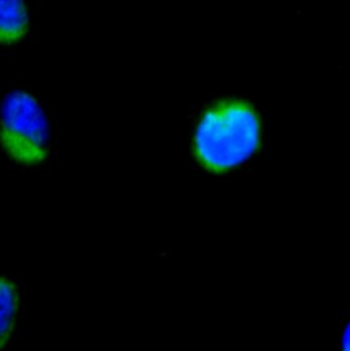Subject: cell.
<instances>
[{
  "label": "cell",
  "instance_id": "4",
  "mask_svg": "<svg viewBox=\"0 0 350 351\" xmlns=\"http://www.w3.org/2000/svg\"><path fill=\"white\" fill-rule=\"evenodd\" d=\"M21 293L14 280L0 276V351L8 345L19 313Z\"/></svg>",
  "mask_w": 350,
  "mask_h": 351
},
{
  "label": "cell",
  "instance_id": "3",
  "mask_svg": "<svg viewBox=\"0 0 350 351\" xmlns=\"http://www.w3.org/2000/svg\"><path fill=\"white\" fill-rule=\"evenodd\" d=\"M29 32L25 0H0V45L19 43Z\"/></svg>",
  "mask_w": 350,
  "mask_h": 351
},
{
  "label": "cell",
  "instance_id": "2",
  "mask_svg": "<svg viewBox=\"0 0 350 351\" xmlns=\"http://www.w3.org/2000/svg\"><path fill=\"white\" fill-rule=\"evenodd\" d=\"M0 145L7 156L26 167L38 166L49 154V125L38 100L12 90L0 106Z\"/></svg>",
  "mask_w": 350,
  "mask_h": 351
},
{
  "label": "cell",
  "instance_id": "5",
  "mask_svg": "<svg viewBox=\"0 0 350 351\" xmlns=\"http://www.w3.org/2000/svg\"><path fill=\"white\" fill-rule=\"evenodd\" d=\"M342 351H350V322L347 324L342 335Z\"/></svg>",
  "mask_w": 350,
  "mask_h": 351
},
{
  "label": "cell",
  "instance_id": "1",
  "mask_svg": "<svg viewBox=\"0 0 350 351\" xmlns=\"http://www.w3.org/2000/svg\"><path fill=\"white\" fill-rule=\"evenodd\" d=\"M261 119L252 104L227 99L209 107L193 136V154L202 169L224 174L250 160L261 145Z\"/></svg>",
  "mask_w": 350,
  "mask_h": 351
}]
</instances>
